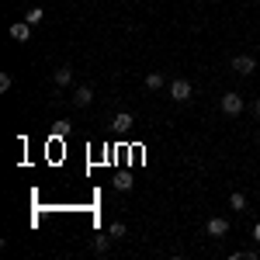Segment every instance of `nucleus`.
Listing matches in <instances>:
<instances>
[{"label":"nucleus","mask_w":260,"mask_h":260,"mask_svg":"<svg viewBox=\"0 0 260 260\" xmlns=\"http://www.w3.org/2000/svg\"><path fill=\"white\" fill-rule=\"evenodd\" d=\"M222 111H225L229 118L243 115V98H240V94H233V90H229V94H222Z\"/></svg>","instance_id":"nucleus-1"},{"label":"nucleus","mask_w":260,"mask_h":260,"mask_svg":"<svg viewBox=\"0 0 260 260\" xmlns=\"http://www.w3.org/2000/svg\"><path fill=\"white\" fill-rule=\"evenodd\" d=\"M191 94H194V90H191V83L184 80V77H177V80L170 83V98L180 101V104H184V101H191Z\"/></svg>","instance_id":"nucleus-2"},{"label":"nucleus","mask_w":260,"mask_h":260,"mask_svg":"<svg viewBox=\"0 0 260 260\" xmlns=\"http://www.w3.org/2000/svg\"><path fill=\"white\" fill-rule=\"evenodd\" d=\"M205 229H208V236H212V240H222V236L229 233V222L222 219V215H215V219H208V225H205Z\"/></svg>","instance_id":"nucleus-3"},{"label":"nucleus","mask_w":260,"mask_h":260,"mask_svg":"<svg viewBox=\"0 0 260 260\" xmlns=\"http://www.w3.org/2000/svg\"><path fill=\"white\" fill-rule=\"evenodd\" d=\"M233 70L243 73V77H250V73L257 70V59H253V56H236V59H233Z\"/></svg>","instance_id":"nucleus-4"},{"label":"nucleus","mask_w":260,"mask_h":260,"mask_svg":"<svg viewBox=\"0 0 260 260\" xmlns=\"http://www.w3.org/2000/svg\"><path fill=\"white\" fill-rule=\"evenodd\" d=\"M132 115H128V111H118V115H115V118H111V128H115V132H118V136H125V132H128V128H132Z\"/></svg>","instance_id":"nucleus-5"},{"label":"nucleus","mask_w":260,"mask_h":260,"mask_svg":"<svg viewBox=\"0 0 260 260\" xmlns=\"http://www.w3.org/2000/svg\"><path fill=\"white\" fill-rule=\"evenodd\" d=\"M11 39L28 42L31 39V24H28V21H14V24H11Z\"/></svg>","instance_id":"nucleus-6"},{"label":"nucleus","mask_w":260,"mask_h":260,"mask_svg":"<svg viewBox=\"0 0 260 260\" xmlns=\"http://www.w3.org/2000/svg\"><path fill=\"white\" fill-rule=\"evenodd\" d=\"M90 101H94V90H90V87H77V90H73V104H77V108H87Z\"/></svg>","instance_id":"nucleus-7"},{"label":"nucleus","mask_w":260,"mask_h":260,"mask_svg":"<svg viewBox=\"0 0 260 260\" xmlns=\"http://www.w3.org/2000/svg\"><path fill=\"white\" fill-rule=\"evenodd\" d=\"M70 80H73V66H66V62H62V66H56V83H59V87H66Z\"/></svg>","instance_id":"nucleus-8"},{"label":"nucleus","mask_w":260,"mask_h":260,"mask_svg":"<svg viewBox=\"0 0 260 260\" xmlns=\"http://www.w3.org/2000/svg\"><path fill=\"white\" fill-rule=\"evenodd\" d=\"M115 187L118 191H132V174H115Z\"/></svg>","instance_id":"nucleus-9"},{"label":"nucleus","mask_w":260,"mask_h":260,"mask_svg":"<svg viewBox=\"0 0 260 260\" xmlns=\"http://www.w3.org/2000/svg\"><path fill=\"white\" fill-rule=\"evenodd\" d=\"M229 208H236V212H243V208H246V194H240V191H233V194H229Z\"/></svg>","instance_id":"nucleus-10"},{"label":"nucleus","mask_w":260,"mask_h":260,"mask_svg":"<svg viewBox=\"0 0 260 260\" xmlns=\"http://www.w3.org/2000/svg\"><path fill=\"white\" fill-rule=\"evenodd\" d=\"M108 246H111V233H108V236H104V233L94 236V250H98V253H108Z\"/></svg>","instance_id":"nucleus-11"},{"label":"nucleus","mask_w":260,"mask_h":260,"mask_svg":"<svg viewBox=\"0 0 260 260\" xmlns=\"http://www.w3.org/2000/svg\"><path fill=\"white\" fill-rule=\"evenodd\" d=\"M163 83H167V80H163V73H149V77H146V87H149V90H160Z\"/></svg>","instance_id":"nucleus-12"},{"label":"nucleus","mask_w":260,"mask_h":260,"mask_svg":"<svg viewBox=\"0 0 260 260\" xmlns=\"http://www.w3.org/2000/svg\"><path fill=\"white\" fill-rule=\"evenodd\" d=\"M42 18H45V11H42V7H31V11L24 14V21H28V24H39Z\"/></svg>","instance_id":"nucleus-13"},{"label":"nucleus","mask_w":260,"mask_h":260,"mask_svg":"<svg viewBox=\"0 0 260 260\" xmlns=\"http://www.w3.org/2000/svg\"><path fill=\"white\" fill-rule=\"evenodd\" d=\"M108 233H111V240H125V225H121V222H111Z\"/></svg>","instance_id":"nucleus-14"},{"label":"nucleus","mask_w":260,"mask_h":260,"mask_svg":"<svg viewBox=\"0 0 260 260\" xmlns=\"http://www.w3.org/2000/svg\"><path fill=\"white\" fill-rule=\"evenodd\" d=\"M0 90H4V94L11 90V77H7V73H0Z\"/></svg>","instance_id":"nucleus-15"},{"label":"nucleus","mask_w":260,"mask_h":260,"mask_svg":"<svg viewBox=\"0 0 260 260\" xmlns=\"http://www.w3.org/2000/svg\"><path fill=\"white\" fill-rule=\"evenodd\" d=\"M56 136H59V139H62V136H70V125H66V121H59V125H56Z\"/></svg>","instance_id":"nucleus-16"},{"label":"nucleus","mask_w":260,"mask_h":260,"mask_svg":"<svg viewBox=\"0 0 260 260\" xmlns=\"http://www.w3.org/2000/svg\"><path fill=\"white\" fill-rule=\"evenodd\" d=\"M253 240L260 243V222H257V225H253Z\"/></svg>","instance_id":"nucleus-17"},{"label":"nucleus","mask_w":260,"mask_h":260,"mask_svg":"<svg viewBox=\"0 0 260 260\" xmlns=\"http://www.w3.org/2000/svg\"><path fill=\"white\" fill-rule=\"evenodd\" d=\"M253 115H257V118H260V101H253Z\"/></svg>","instance_id":"nucleus-18"},{"label":"nucleus","mask_w":260,"mask_h":260,"mask_svg":"<svg viewBox=\"0 0 260 260\" xmlns=\"http://www.w3.org/2000/svg\"><path fill=\"white\" fill-rule=\"evenodd\" d=\"M257 4H260V0H257Z\"/></svg>","instance_id":"nucleus-19"}]
</instances>
